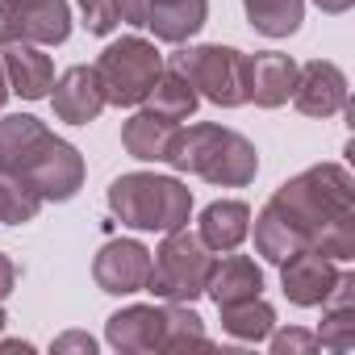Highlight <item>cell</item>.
Instances as JSON below:
<instances>
[{"label":"cell","instance_id":"484cf974","mask_svg":"<svg viewBox=\"0 0 355 355\" xmlns=\"http://www.w3.org/2000/svg\"><path fill=\"white\" fill-rule=\"evenodd\" d=\"M80 13H84V26L88 34L96 38H109L121 21H117V9H113V0H80Z\"/></svg>","mask_w":355,"mask_h":355},{"label":"cell","instance_id":"603a6c76","mask_svg":"<svg viewBox=\"0 0 355 355\" xmlns=\"http://www.w3.org/2000/svg\"><path fill=\"white\" fill-rule=\"evenodd\" d=\"M222 309V330L243 338V343H263L276 326V309L263 301V297H247V301H230V305H218Z\"/></svg>","mask_w":355,"mask_h":355},{"label":"cell","instance_id":"4316f807","mask_svg":"<svg viewBox=\"0 0 355 355\" xmlns=\"http://www.w3.org/2000/svg\"><path fill=\"white\" fill-rule=\"evenodd\" d=\"M51 351H55V355H63V351H84V355H92V351H96V338L84 334V330H67V334H59V338L51 343Z\"/></svg>","mask_w":355,"mask_h":355},{"label":"cell","instance_id":"ac0fdd59","mask_svg":"<svg viewBox=\"0 0 355 355\" xmlns=\"http://www.w3.org/2000/svg\"><path fill=\"white\" fill-rule=\"evenodd\" d=\"M318 347H330V351H351L355 347V272H347V268H343L338 284L330 288V297L322 301Z\"/></svg>","mask_w":355,"mask_h":355},{"label":"cell","instance_id":"30bf717a","mask_svg":"<svg viewBox=\"0 0 355 355\" xmlns=\"http://www.w3.org/2000/svg\"><path fill=\"white\" fill-rule=\"evenodd\" d=\"M146 272H150V251L138 239H113L92 259V276H96L101 293H113V297L142 293L146 288Z\"/></svg>","mask_w":355,"mask_h":355},{"label":"cell","instance_id":"e0dca14e","mask_svg":"<svg viewBox=\"0 0 355 355\" xmlns=\"http://www.w3.org/2000/svg\"><path fill=\"white\" fill-rule=\"evenodd\" d=\"M205 293L214 297V305H230V301L259 297L263 293V272H259V263L251 255L222 251V259H214V268H209Z\"/></svg>","mask_w":355,"mask_h":355},{"label":"cell","instance_id":"6da1fadb","mask_svg":"<svg viewBox=\"0 0 355 355\" xmlns=\"http://www.w3.org/2000/svg\"><path fill=\"white\" fill-rule=\"evenodd\" d=\"M305 247L334 263L355 255V180L343 163H318L284 180L255 218V251L268 263Z\"/></svg>","mask_w":355,"mask_h":355},{"label":"cell","instance_id":"9c48e42d","mask_svg":"<svg viewBox=\"0 0 355 355\" xmlns=\"http://www.w3.org/2000/svg\"><path fill=\"white\" fill-rule=\"evenodd\" d=\"M71 34V9L67 0H0V46L9 42H34V46H59Z\"/></svg>","mask_w":355,"mask_h":355},{"label":"cell","instance_id":"8fae6325","mask_svg":"<svg viewBox=\"0 0 355 355\" xmlns=\"http://www.w3.org/2000/svg\"><path fill=\"white\" fill-rule=\"evenodd\" d=\"M297 113L305 117H334L347 109V76L338 63H326V59H309L305 67H297V84H293V96Z\"/></svg>","mask_w":355,"mask_h":355},{"label":"cell","instance_id":"52a82bcc","mask_svg":"<svg viewBox=\"0 0 355 355\" xmlns=\"http://www.w3.org/2000/svg\"><path fill=\"white\" fill-rule=\"evenodd\" d=\"M96 80H101V92H105V105H142L146 92L155 88L159 71H163V55L155 51V42H146L142 34H125L117 42H109L101 51V59L92 63Z\"/></svg>","mask_w":355,"mask_h":355},{"label":"cell","instance_id":"5b68a950","mask_svg":"<svg viewBox=\"0 0 355 355\" xmlns=\"http://www.w3.org/2000/svg\"><path fill=\"white\" fill-rule=\"evenodd\" d=\"M109 209L121 218V226L134 230H180L189 226L193 214V193L175 175H155V171H130L109 184Z\"/></svg>","mask_w":355,"mask_h":355},{"label":"cell","instance_id":"f546056e","mask_svg":"<svg viewBox=\"0 0 355 355\" xmlns=\"http://www.w3.org/2000/svg\"><path fill=\"white\" fill-rule=\"evenodd\" d=\"M313 5H318L322 13H347V9L355 5V0H313Z\"/></svg>","mask_w":355,"mask_h":355},{"label":"cell","instance_id":"7c38bea8","mask_svg":"<svg viewBox=\"0 0 355 355\" xmlns=\"http://www.w3.org/2000/svg\"><path fill=\"white\" fill-rule=\"evenodd\" d=\"M343 276V263L318 255V251H293L284 263H280V280H284V297L301 309H313L330 297V288L338 284Z\"/></svg>","mask_w":355,"mask_h":355},{"label":"cell","instance_id":"9a60e30c","mask_svg":"<svg viewBox=\"0 0 355 355\" xmlns=\"http://www.w3.org/2000/svg\"><path fill=\"white\" fill-rule=\"evenodd\" d=\"M0 59H5V80H9V92L26 96V101H42L55 84V63L42 46L34 42H9L0 46Z\"/></svg>","mask_w":355,"mask_h":355},{"label":"cell","instance_id":"ba28073f","mask_svg":"<svg viewBox=\"0 0 355 355\" xmlns=\"http://www.w3.org/2000/svg\"><path fill=\"white\" fill-rule=\"evenodd\" d=\"M167 67H175L197 96L222 105V109H239L247 105V88H243V51L234 46H189L175 51L167 59Z\"/></svg>","mask_w":355,"mask_h":355},{"label":"cell","instance_id":"83f0119b","mask_svg":"<svg viewBox=\"0 0 355 355\" xmlns=\"http://www.w3.org/2000/svg\"><path fill=\"white\" fill-rule=\"evenodd\" d=\"M113 9H117V21L142 30L146 26V0H113Z\"/></svg>","mask_w":355,"mask_h":355},{"label":"cell","instance_id":"cb8c5ba5","mask_svg":"<svg viewBox=\"0 0 355 355\" xmlns=\"http://www.w3.org/2000/svg\"><path fill=\"white\" fill-rule=\"evenodd\" d=\"M46 201L13 171H0V226H26L38 218Z\"/></svg>","mask_w":355,"mask_h":355},{"label":"cell","instance_id":"5bb4252c","mask_svg":"<svg viewBox=\"0 0 355 355\" xmlns=\"http://www.w3.org/2000/svg\"><path fill=\"white\" fill-rule=\"evenodd\" d=\"M51 109H55V117L59 121H71V125H88V121H96L101 117V109H105V92H101V80H96V71L92 67H67L55 84H51Z\"/></svg>","mask_w":355,"mask_h":355},{"label":"cell","instance_id":"d4e9b609","mask_svg":"<svg viewBox=\"0 0 355 355\" xmlns=\"http://www.w3.org/2000/svg\"><path fill=\"white\" fill-rule=\"evenodd\" d=\"M268 347H272V355H313L318 351V334L313 330H301V326H288V330H276L272 326Z\"/></svg>","mask_w":355,"mask_h":355},{"label":"cell","instance_id":"4dcf8cb0","mask_svg":"<svg viewBox=\"0 0 355 355\" xmlns=\"http://www.w3.org/2000/svg\"><path fill=\"white\" fill-rule=\"evenodd\" d=\"M9 101V80H5V59H0V109H5Z\"/></svg>","mask_w":355,"mask_h":355},{"label":"cell","instance_id":"277c9868","mask_svg":"<svg viewBox=\"0 0 355 355\" xmlns=\"http://www.w3.org/2000/svg\"><path fill=\"white\" fill-rule=\"evenodd\" d=\"M105 338L113 351L138 355V351H189V347H214L205 334V322L180 305V301H159V305H125L105 322Z\"/></svg>","mask_w":355,"mask_h":355},{"label":"cell","instance_id":"3957f363","mask_svg":"<svg viewBox=\"0 0 355 355\" xmlns=\"http://www.w3.org/2000/svg\"><path fill=\"white\" fill-rule=\"evenodd\" d=\"M163 163H171L175 171H193V175H201L209 184H222V189H243L259 171L255 146L239 130H226L214 121L175 125Z\"/></svg>","mask_w":355,"mask_h":355},{"label":"cell","instance_id":"2e32d148","mask_svg":"<svg viewBox=\"0 0 355 355\" xmlns=\"http://www.w3.org/2000/svg\"><path fill=\"white\" fill-rule=\"evenodd\" d=\"M205 17H209V0H146V30L171 46L201 34Z\"/></svg>","mask_w":355,"mask_h":355},{"label":"cell","instance_id":"f1b7e54d","mask_svg":"<svg viewBox=\"0 0 355 355\" xmlns=\"http://www.w3.org/2000/svg\"><path fill=\"white\" fill-rule=\"evenodd\" d=\"M13 284H17V268H13V259L5 251H0V301L13 293Z\"/></svg>","mask_w":355,"mask_h":355},{"label":"cell","instance_id":"d6986e66","mask_svg":"<svg viewBox=\"0 0 355 355\" xmlns=\"http://www.w3.org/2000/svg\"><path fill=\"white\" fill-rule=\"evenodd\" d=\"M197 234L209 251H239L251 234V209L247 201H214L205 205L201 222H197Z\"/></svg>","mask_w":355,"mask_h":355},{"label":"cell","instance_id":"44dd1931","mask_svg":"<svg viewBox=\"0 0 355 355\" xmlns=\"http://www.w3.org/2000/svg\"><path fill=\"white\" fill-rule=\"evenodd\" d=\"M171 121H163V117H155V113H134L125 125H121V146L134 155V159H142V163H163V155H167V142H171Z\"/></svg>","mask_w":355,"mask_h":355},{"label":"cell","instance_id":"7a4b0ae2","mask_svg":"<svg viewBox=\"0 0 355 355\" xmlns=\"http://www.w3.org/2000/svg\"><path fill=\"white\" fill-rule=\"evenodd\" d=\"M0 171H13L42 201H71L84 184V159L34 113L0 117Z\"/></svg>","mask_w":355,"mask_h":355},{"label":"cell","instance_id":"4fadbf2b","mask_svg":"<svg viewBox=\"0 0 355 355\" xmlns=\"http://www.w3.org/2000/svg\"><path fill=\"white\" fill-rule=\"evenodd\" d=\"M297 67L288 55L280 51H259V55H243V88L247 101H255L259 109H280L293 96L297 84Z\"/></svg>","mask_w":355,"mask_h":355},{"label":"cell","instance_id":"7402d4cb","mask_svg":"<svg viewBox=\"0 0 355 355\" xmlns=\"http://www.w3.org/2000/svg\"><path fill=\"white\" fill-rule=\"evenodd\" d=\"M247 21L263 38H288L305 21V0H243Z\"/></svg>","mask_w":355,"mask_h":355},{"label":"cell","instance_id":"1f68e13d","mask_svg":"<svg viewBox=\"0 0 355 355\" xmlns=\"http://www.w3.org/2000/svg\"><path fill=\"white\" fill-rule=\"evenodd\" d=\"M5 322H9V318H5V309H0V330H5Z\"/></svg>","mask_w":355,"mask_h":355},{"label":"cell","instance_id":"8992f818","mask_svg":"<svg viewBox=\"0 0 355 355\" xmlns=\"http://www.w3.org/2000/svg\"><path fill=\"white\" fill-rule=\"evenodd\" d=\"M209 268H214V255L209 247L201 243V234L193 230H167L159 251L150 255V272H146V293H155L159 301H197L205 293V280H209Z\"/></svg>","mask_w":355,"mask_h":355},{"label":"cell","instance_id":"ffe728a7","mask_svg":"<svg viewBox=\"0 0 355 355\" xmlns=\"http://www.w3.org/2000/svg\"><path fill=\"white\" fill-rule=\"evenodd\" d=\"M197 101H201L197 88H193L180 71H175V67H163L142 105H146V113H155V117H163V121H171V125H180V121L193 117Z\"/></svg>","mask_w":355,"mask_h":355}]
</instances>
